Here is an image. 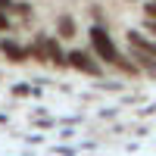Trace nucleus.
<instances>
[{
	"label": "nucleus",
	"mask_w": 156,
	"mask_h": 156,
	"mask_svg": "<svg viewBox=\"0 0 156 156\" xmlns=\"http://www.w3.org/2000/svg\"><path fill=\"white\" fill-rule=\"evenodd\" d=\"M0 6H6V9H12V0H0Z\"/></svg>",
	"instance_id": "nucleus-9"
},
{
	"label": "nucleus",
	"mask_w": 156,
	"mask_h": 156,
	"mask_svg": "<svg viewBox=\"0 0 156 156\" xmlns=\"http://www.w3.org/2000/svg\"><path fill=\"white\" fill-rule=\"evenodd\" d=\"M128 44H131V50H140V53H147V56H156V44L147 41V37L137 34V31H128Z\"/></svg>",
	"instance_id": "nucleus-3"
},
{
	"label": "nucleus",
	"mask_w": 156,
	"mask_h": 156,
	"mask_svg": "<svg viewBox=\"0 0 156 156\" xmlns=\"http://www.w3.org/2000/svg\"><path fill=\"white\" fill-rule=\"evenodd\" d=\"M6 28H9V19H6V12L0 9V31H6Z\"/></svg>",
	"instance_id": "nucleus-7"
},
{
	"label": "nucleus",
	"mask_w": 156,
	"mask_h": 156,
	"mask_svg": "<svg viewBox=\"0 0 156 156\" xmlns=\"http://www.w3.org/2000/svg\"><path fill=\"white\" fill-rule=\"evenodd\" d=\"M69 66H75L78 72H87V75H100V66L84 53V50H72L69 53Z\"/></svg>",
	"instance_id": "nucleus-2"
},
{
	"label": "nucleus",
	"mask_w": 156,
	"mask_h": 156,
	"mask_svg": "<svg viewBox=\"0 0 156 156\" xmlns=\"http://www.w3.org/2000/svg\"><path fill=\"white\" fill-rule=\"evenodd\" d=\"M90 44H94V50H97V56L103 59V62H119V50H115V44H112V37L100 28V25H94L90 28Z\"/></svg>",
	"instance_id": "nucleus-1"
},
{
	"label": "nucleus",
	"mask_w": 156,
	"mask_h": 156,
	"mask_svg": "<svg viewBox=\"0 0 156 156\" xmlns=\"http://www.w3.org/2000/svg\"><path fill=\"white\" fill-rule=\"evenodd\" d=\"M144 12H147V19H156V0H153V3H147V6H144Z\"/></svg>",
	"instance_id": "nucleus-6"
},
{
	"label": "nucleus",
	"mask_w": 156,
	"mask_h": 156,
	"mask_svg": "<svg viewBox=\"0 0 156 156\" xmlns=\"http://www.w3.org/2000/svg\"><path fill=\"white\" fill-rule=\"evenodd\" d=\"M147 28H150V31L156 34V19H147Z\"/></svg>",
	"instance_id": "nucleus-8"
},
{
	"label": "nucleus",
	"mask_w": 156,
	"mask_h": 156,
	"mask_svg": "<svg viewBox=\"0 0 156 156\" xmlns=\"http://www.w3.org/2000/svg\"><path fill=\"white\" fill-rule=\"evenodd\" d=\"M56 25H59V34H62V37H75V19H72V16H59Z\"/></svg>",
	"instance_id": "nucleus-5"
},
{
	"label": "nucleus",
	"mask_w": 156,
	"mask_h": 156,
	"mask_svg": "<svg viewBox=\"0 0 156 156\" xmlns=\"http://www.w3.org/2000/svg\"><path fill=\"white\" fill-rule=\"evenodd\" d=\"M3 50H6V56H9L12 62H25V56H28L19 44H12V41H6V44H3Z\"/></svg>",
	"instance_id": "nucleus-4"
}]
</instances>
